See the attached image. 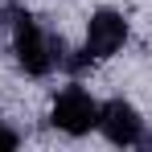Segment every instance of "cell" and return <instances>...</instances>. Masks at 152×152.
Instances as JSON below:
<instances>
[{
	"label": "cell",
	"mask_w": 152,
	"mask_h": 152,
	"mask_svg": "<svg viewBox=\"0 0 152 152\" xmlns=\"http://www.w3.org/2000/svg\"><path fill=\"white\" fill-rule=\"evenodd\" d=\"M50 124L58 132H66V136H86L91 127L99 124V103L91 99V91H82V86H66V91H58V99L50 107Z\"/></svg>",
	"instance_id": "7a4b0ae2"
},
{
	"label": "cell",
	"mask_w": 152,
	"mask_h": 152,
	"mask_svg": "<svg viewBox=\"0 0 152 152\" xmlns=\"http://www.w3.org/2000/svg\"><path fill=\"white\" fill-rule=\"evenodd\" d=\"M127 41V21L115 8H99L91 21H86V41H82V62H103V58H115Z\"/></svg>",
	"instance_id": "3957f363"
},
{
	"label": "cell",
	"mask_w": 152,
	"mask_h": 152,
	"mask_svg": "<svg viewBox=\"0 0 152 152\" xmlns=\"http://www.w3.org/2000/svg\"><path fill=\"white\" fill-rule=\"evenodd\" d=\"M17 144H21V136H17L12 127H4V124H0V148H4V152H12Z\"/></svg>",
	"instance_id": "5b68a950"
},
{
	"label": "cell",
	"mask_w": 152,
	"mask_h": 152,
	"mask_svg": "<svg viewBox=\"0 0 152 152\" xmlns=\"http://www.w3.org/2000/svg\"><path fill=\"white\" fill-rule=\"evenodd\" d=\"M95 127H99L111 144H119V148L144 140V119H140V111H136L132 103H124V99L99 103V124H95Z\"/></svg>",
	"instance_id": "277c9868"
},
{
	"label": "cell",
	"mask_w": 152,
	"mask_h": 152,
	"mask_svg": "<svg viewBox=\"0 0 152 152\" xmlns=\"http://www.w3.org/2000/svg\"><path fill=\"white\" fill-rule=\"evenodd\" d=\"M12 53H17V66L33 78H45L58 62H66L62 41H53L29 12H12Z\"/></svg>",
	"instance_id": "6da1fadb"
}]
</instances>
